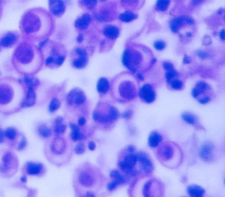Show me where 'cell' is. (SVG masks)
I'll return each mask as SVG.
<instances>
[{
	"label": "cell",
	"instance_id": "cell-1",
	"mask_svg": "<svg viewBox=\"0 0 225 197\" xmlns=\"http://www.w3.org/2000/svg\"><path fill=\"white\" fill-rule=\"evenodd\" d=\"M52 16L45 10L36 8L25 12L21 20V30L29 40L48 38L54 28Z\"/></svg>",
	"mask_w": 225,
	"mask_h": 197
},
{
	"label": "cell",
	"instance_id": "cell-2",
	"mask_svg": "<svg viewBox=\"0 0 225 197\" xmlns=\"http://www.w3.org/2000/svg\"><path fill=\"white\" fill-rule=\"evenodd\" d=\"M43 61L42 50L29 41L20 43L12 54L14 67L24 74L31 75L40 70Z\"/></svg>",
	"mask_w": 225,
	"mask_h": 197
},
{
	"label": "cell",
	"instance_id": "cell-3",
	"mask_svg": "<svg viewBox=\"0 0 225 197\" xmlns=\"http://www.w3.org/2000/svg\"><path fill=\"white\" fill-rule=\"evenodd\" d=\"M23 87L13 80L0 81V112L5 114L16 112L21 108L24 100Z\"/></svg>",
	"mask_w": 225,
	"mask_h": 197
},
{
	"label": "cell",
	"instance_id": "cell-4",
	"mask_svg": "<svg viewBox=\"0 0 225 197\" xmlns=\"http://www.w3.org/2000/svg\"><path fill=\"white\" fill-rule=\"evenodd\" d=\"M45 59V65L48 67H59L66 58V51L60 43H51L49 40L41 50Z\"/></svg>",
	"mask_w": 225,
	"mask_h": 197
},
{
	"label": "cell",
	"instance_id": "cell-5",
	"mask_svg": "<svg viewBox=\"0 0 225 197\" xmlns=\"http://www.w3.org/2000/svg\"><path fill=\"white\" fill-rule=\"evenodd\" d=\"M137 164V155L136 154H128L125 158L118 163L119 168L126 172L128 175L133 176L137 174V172L134 169V166Z\"/></svg>",
	"mask_w": 225,
	"mask_h": 197
},
{
	"label": "cell",
	"instance_id": "cell-6",
	"mask_svg": "<svg viewBox=\"0 0 225 197\" xmlns=\"http://www.w3.org/2000/svg\"><path fill=\"white\" fill-rule=\"evenodd\" d=\"M86 96L84 92L79 88H74L68 93L66 96L67 103L69 105H82L86 102Z\"/></svg>",
	"mask_w": 225,
	"mask_h": 197
},
{
	"label": "cell",
	"instance_id": "cell-7",
	"mask_svg": "<svg viewBox=\"0 0 225 197\" xmlns=\"http://www.w3.org/2000/svg\"><path fill=\"white\" fill-rule=\"evenodd\" d=\"M48 6L50 14L59 18L66 10V5L64 0H48Z\"/></svg>",
	"mask_w": 225,
	"mask_h": 197
},
{
	"label": "cell",
	"instance_id": "cell-8",
	"mask_svg": "<svg viewBox=\"0 0 225 197\" xmlns=\"http://www.w3.org/2000/svg\"><path fill=\"white\" fill-rule=\"evenodd\" d=\"M20 41V34L16 32H7L0 38V46L3 48H12Z\"/></svg>",
	"mask_w": 225,
	"mask_h": 197
},
{
	"label": "cell",
	"instance_id": "cell-9",
	"mask_svg": "<svg viewBox=\"0 0 225 197\" xmlns=\"http://www.w3.org/2000/svg\"><path fill=\"white\" fill-rule=\"evenodd\" d=\"M1 165H0V171L1 172H9L10 169H13L14 165H17V161L15 158V155L11 153L10 151H6L2 158Z\"/></svg>",
	"mask_w": 225,
	"mask_h": 197
},
{
	"label": "cell",
	"instance_id": "cell-10",
	"mask_svg": "<svg viewBox=\"0 0 225 197\" xmlns=\"http://www.w3.org/2000/svg\"><path fill=\"white\" fill-rule=\"evenodd\" d=\"M49 151L54 155V156H57V155L58 156H60V155H62L64 150H65V142L64 140H63L60 137H57L54 140L51 141V142L49 143Z\"/></svg>",
	"mask_w": 225,
	"mask_h": 197
},
{
	"label": "cell",
	"instance_id": "cell-11",
	"mask_svg": "<svg viewBox=\"0 0 225 197\" xmlns=\"http://www.w3.org/2000/svg\"><path fill=\"white\" fill-rule=\"evenodd\" d=\"M139 96L144 102L150 103H153L155 99V92L154 90L153 87L150 84H145L140 89Z\"/></svg>",
	"mask_w": 225,
	"mask_h": 197
},
{
	"label": "cell",
	"instance_id": "cell-12",
	"mask_svg": "<svg viewBox=\"0 0 225 197\" xmlns=\"http://www.w3.org/2000/svg\"><path fill=\"white\" fill-rule=\"evenodd\" d=\"M136 155H137V162H139L141 170L145 173L151 172L153 170V165L151 163L150 159L147 157V156L143 152H139Z\"/></svg>",
	"mask_w": 225,
	"mask_h": 197
},
{
	"label": "cell",
	"instance_id": "cell-13",
	"mask_svg": "<svg viewBox=\"0 0 225 197\" xmlns=\"http://www.w3.org/2000/svg\"><path fill=\"white\" fill-rule=\"evenodd\" d=\"M92 22V17L89 13L86 12L83 13L81 16L78 17L74 21V27L75 28L79 30H85L88 28V26Z\"/></svg>",
	"mask_w": 225,
	"mask_h": 197
},
{
	"label": "cell",
	"instance_id": "cell-14",
	"mask_svg": "<svg viewBox=\"0 0 225 197\" xmlns=\"http://www.w3.org/2000/svg\"><path fill=\"white\" fill-rule=\"evenodd\" d=\"M36 102V91H34V87H27L24 100L21 103V108L31 107V106L34 105Z\"/></svg>",
	"mask_w": 225,
	"mask_h": 197
},
{
	"label": "cell",
	"instance_id": "cell-15",
	"mask_svg": "<svg viewBox=\"0 0 225 197\" xmlns=\"http://www.w3.org/2000/svg\"><path fill=\"white\" fill-rule=\"evenodd\" d=\"M43 170H44V166L42 164L34 163V162H27L24 167V172L27 175H31V176H38L43 172Z\"/></svg>",
	"mask_w": 225,
	"mask_h": 197
},
{
	"label": "cell",
	"instance_id": "cell-16",
	"mask_svg": "<svg viewBox=\"0 0 225 197\" xmlns=\"http://www.w3.org/2000/svg\"><path fill=\"white\" fill-rule=\"evenodd\" d=\"M102 33L105 37L109 39L114 40L116 38L118 37L119 35V29L113 25H108L106 27L103 28L102 29Z\"/></svg>",
	"mask_w": 225,
	"mask_h": 197
},
{
	"label": "cell",
	"instance_id": "cell-17",
	"mask_svg": "<svg viewBox=\"0 0 225 197\" xmlns=\"http://www.w3.org/2000/svg\"><path fill=\"white\" fill-rule=\"evenodd\" d=\"M64 118L62 117H58L55 118L54 120V125H53V130L54 133L56 134V135H60L65 133L67 126L63 123Z\"/></svg>",
	"mask_w": 225,
	"mask_h": 197
},
{
	"label": "cell",
	"instance_id": "cell-18",
	"mask_svg": "<svg viewBox=\"0 0 225 197\" xmlns=\"http://www.w3.org/2000/svg\"><path fill=\"white\" fill-rule=\"evenodd\" d=\"M185 23V16L174 18V19L170 21V23H169V28H170L171 32L178 33L179 31L180 28L183 27V25Z\"/></svg>",
	"mask_w": 225,
	"mask_h": 197
},
{
	"label": "cell",
	"instance_id": "cell-19",
	"mask_svg": "<svg viewBox=\"0 0 225 197\" xmlns=\"http://www.w3.org/2000/svg\"><path fill=\"white\" fill-rule=\"evenodd\" d=\"M119 90L121 94L123 95V96L127 99H132L134 97L135 90H134V87L130 84V82H126L124 86H121Z\"/></svg>",
	"mask_w": 225,
	"mask_h": 197
},
{
	"label": "cell",
	"instance_id": "cell-20",
	"mask_svg": "<svg viewBox=\"0 0 225 197\" xmlns=\"http://www.w3.org/2000/svg\"><path fill=\"white\" fill-rule=\"evenodd\" d=\"M69 127H70V128H71V130H72V133H71V134H70V137H71V139H72L73 141H81V140L85 139L84 134L80 132V129L79 126H77L76 124L70 123V124H69Z\"/></svg>",
	"mask_w": 225,
	"mask_h": 197
},
{
	"label": "cell",
	"instance_id": "cell-21",
	"mask_svg": "<svg viewBox=\"0 0 225 197\" xmlns=\"http://www.w3.org/2000/svg\"><path fill=\"white\" fill-rule=\"evenodd\" d=\"M20 82L23 83L27 87H37L40 84V81L37 78H34V77H32L31 75H28V74H26L24 78L22 79H20L19 80Z\"/></svg>",
	"mask_w": 225,
	"mask_h": 197
},
{
	"label": "cell",
	"instance_id": "cell-22",
	"mask_svg": "<svg viewBox=\"0 0 225 197\" xmlns=\"http://www.w3.org/2000/svg\"><path fill=\"white\" fill-rule=\"evenodd\" d=\"M163 137L157 132H152L148 137V145L151 148H155L159 145V143L162 141Z\"/></svg>",
	"mask_w": 225,
	"mask_h": 197
},
{
	"label": "cell",
	"instance_id": "cell-23",
	"mask_svg": "<svg viewBox=\"0 0 225 197\" xmlns=\"http://www.w3.org/2000/svg\"><path fill=\"white\" fill-rule=\"evenodd\" d=\"M97 91L101 94H105L110 88V82L106 78H100L97 81Z\"/></svg>",
	"mask_w": 225,
	"mask_h": 197
},
{
	"label": "cell",
	"instance_id": "cell-24",
	"mask_svg": "<svg viewBox=\"0 0 225 197\" xmlns=\"http://www.w3.org/2000/svg\"><path fill=\"white\" fill-rule=\"evenodd\" d=\"M79 182L84 187H89L93 185L94 180L93 177H91L88 172H81L79 176Z\"/></svg>",
	"mask_w": 225,
	"mask_h": 197
},
{
	"label": "cell",
	"instance_id": "cell-25",
	"mask_svg": "<svg viewBox=\"0 0 225 197\" xmlns=\"http://www.w3.org/2000/svg\"><path fill=\"white\" fill-rule=\"evenodd\" d=\"M212 149L213 147L210 143H206L204 144L200 151V156L203 160H209V158L210 157L211 154H212Z\"/></svg>",
	"mask_w": 225,
	"mask_h": 197
},
{
	"label": "cell",
	"instance_id": "cell-26",
	"mask_svg": "<svg viewBox=\"0 0 225 197\" xmlns=\"http://www.w3.org/2000/svg\"><path fill=\"white\" fill-rule=\"evenodd\" d=\"M119 20L122 21V22H126V23H128V22H131L134 20H136L138 18V15L131 11H126L125 12H122L120 15H119Z\"/></svg>",
	"mask_w": 225,
	"mask_h": 197
},
{
	"label": "cell",
	"instance_id": "cell-27",
	"mask_svg": "<svg viewBox=\"0 0 225 197\" xmlns=\"http://www.w3.org/2000/svg\"><path fill=\"white\" fill-rule=\"evenodd\" d=\"M187 193L191 195V196H194V197H200L204 194L205 191L202 187L196 186V185H192L189 186L187 187Z\"/></svg>",
	"mask_w": 225,
	"mask_h": 197
},
{
	"label": "cell",
	"instance_id": "cell-28",
	"mask_svg": "<svg viewBox=\"0 0 225 197\" xmlns=\"http://www.w3.org/2000/svg\"><path fill=\"white\" fill-rule=\"evenodd\" d=\"M88 58L78 57V58H75L74 59H73V61H72V65H73L74 68L82 69V68H84L86 65H88Z\"/></svg>",
	"mask_w": 225,
	"mask_h": 197
},
{
	"label": "cell",
	"instance_id": "cell-29",
	"mask_svg": "<svg viewBox=\"0 0 225 197\" xmlns=\"http://www.w3.org/2000/svg\"><path fill=\"white\" fill-rule=\"evenodd\" d=\"M37 133L41 137H43L44 139H47V138L50 137L51 134H52L51 130L46 126L45 124H41L40 126L37 127Z\"/></svg>",
	"mask_w": 225,
	"mask_h": 197
},
{
	"label": "cell",
	"instance_id": "cell-30",
	"mask_svg": "<svg viewBox=\"0 0 225 197\" xmlns=\"http://www.w3.org/2000/svg\"><path fill=\"white\" fill-rule=\"evenodd\" d=\"M18 135H19V133L14 127H7L5 130V136L9 141H15L17 139V137H18Z\"/></svg>",
	"mask_w": 225,
	"mask_h": 197
},
{
	"label": "cell",
	"instance_id": "cell-31",
	"mask_svg": "<svg viewBox=\"0 0 225 197\" xmlns=\"http://www.w3.org/2000/svg\"><path fill=\"white\" fill-rule=\"evenodd\" d=\"M110 177L113 178L114 180H116L118 184H125L127 181L126 176L122 175L117 171H112L110 172Z\"/></svg>",
	"mask_w": 225,
	"mask_h": 197
},
{
	"label": "cell",
	"instance_id": "cell-32",
	"mask_svg": "<svg viewBox=\"0 0 225 197\" xmlns=\"http://www.w3.org/2000/svg\"><path fill=\"white\" fill-rule=\"evenodd\" d=\"M60 105H61V103L58 98H56V97L52 98L50 101V103H49V112L50 113H53V112H57L60 108Z\"/></svg>",
	"mask_w": 225,
	"mask_h": 197
},
{
	"label": "cell",
	"instance_id": "cell-33",
	"mask_svg": "<svg viewBox=\"0 0 225 197\" xmlns=\"http://www.w3.org/2000/svg\"><path fill=\"white\" fill-rule=\"evenodd\" d=\"M169 3L170 0H157L156 5H155V9L159 12H164L168 9Z\"/></svg>",
	"mask_w": 225,
	"mask_h": 197
},
{
	"label": "cell",
	"instance_id": "cell-34",
	"mask_svg": "<svg viewBox=\"0 0 225 197\" xmlns=\"http://www.w3.org/2000/svg\"><path fill=\"white\" fill-rule=\"evenodd\" d=\"M97 2H98V0H80V6L88 10L94 9L96 6Z\"/></svg>",
	"mask_w": 225,
	"mask_h": 197
},
{
	"label": "cell",
	"instance_id": "cell-35",
	"mask_svg": "<svg viewBox=\"0 0 225 197\" xmlns=\"http://www.w3.org/2000/svg\"><path fill=\"white\" fill-rule=\"evenodd\" d=\"M182 118L185 123L190 125H194L197 122V118L191 113H184L182 115Z\"/></svg>",
	"mask_w": 225,
	"mask_h": 197
},
{
	"label": "cell",
	"instance_id": "cell-36",
	"mask_svg": "<svg viewBox=\"0 0 225 197\" xmlns=\"http://www.w3.org/2000/svg\"><path fill=\"white\" fill-rule=\"evenodd\" d=\"M178 76V72L175 70V69H171V70H169L166 72V74H165V77H166V80L168 81H170L171 80H173L174 78H176Z\"/></svg>",
	"mask_w": 225,
	"mask_h": 197
},
{
	"label": "cell",
	"instance_id": "cell-37",
	"mask_svg": "<svg viewBox=\"0 0 225 197\" xmlns=\"http://www.w3.org/2000/svg\"><path fill=\"white\" fill-rule=\"evenodd\" d=\"M74 52L75 54L78 56V57H81V58H88V52H86V50L83 48H80V47H76L74 49Z\"/></svg>",
	"mask_w": 225,
	"mask_h": 197
},
{
	"label": "cell",
	"instance_id": "cell-38",
	"mask_svg": "<svg viewBox=\"0 0 225 197\" xmlns=\"http://www.w3.org/2000/svg\"><path fill=\"white\" fill-rule=\"evenodd\" d=\"M170 87L174 89H181L183 87V82L179 80L173 79L170 81Z\"/></svg>",
	"mask_w": 225,
	"mask_h": 197
},
{
	"label": "cell",
	"instance_id": "cell-39",
	"mask_svg": "<svg viewBox=\"0 0 225 197\" xmlns=\"http://www.w3.org/2000/svg\"><path fill=\"white\" fill-rule=\"evenodd\" d=\"M154 47L155 50H163L166 47V43H165L164 41L157 40L154 43Z\"/></svg>",
	"mask_w": 225,
	"mask_h": 197
},
{
	"label": "cell",
	"instance_id": "cell-40",
	"mask_svg": "<svg viewBox=\"0 0 225 197\" xmlns=\"http://www.w3.org/2000/svg\"><path fill=\"white\" fill-rule=\"evenodd\" d=\"M74 151L76 154L78 155H81L85 152V145L83 142H79L78 144L75 146V149H74Z\"/></svg>",
	"mask_w": 225,
	"mask_h": 197
},
{
	"label": "cell",
	"instance_id": "cell-41",
	"mask_svg": "<svg viewBox=\"0 0 225 197\" xmlns=\"http://www.w3.org/2000/svg\"><path fill=\"white\" fill-rule=\"evenodd\" d=\"M207 87H209V85H207V84H206V82H204V81H199V82L197 83V85H196V88L199 90L200 94V93H203V91H205Z\"/></svg>",
	"mask_w": 225,
	"mask_h": 197
},
{
	"label": "cell",
	"instance_id": "cell-42",
	"mask_svg": "<svg viewBox=\"0 0 225 197\" xmlns=\"http://www.w3.org/2000/svg\"><path fill=\"white\" fill-rule=\"evenodd\" d=\"M27 142L26 137H25V136H22V137H21V140L20 142H19L18 149H19V150H23V149L27 147Z\"/></svg>",
	"mask_w": 225,
	"mask_h": 197
},
{
	"label": "cell",
	"instance_id": "cell-43",
	"mask_svg": "<svg viewBox=\"0 0 225 197\" xmlns=\"http://www.w3.org/2000/svg\"><path fill=\"white\" fill-rule=\"evenodd\" d=\"M163 156L166 159H169L172 156V149L170 147H166L163 150Z\"/></svg>",
	"mask_w": 225,
	"mask_h": 197
},
{
	"label": "cell",
	"instance_id": "cell-44",
	"mask_svg": "<svg viewBox=\"0 0 225 197\" xmlns=\"http://www.w3.org/2000/svg\"><path fill=\"white\" fill-rule=\"evenodd\" d=\"M118 185V183L116 181V180H113V181H111V182H110L109 184H108V186H107V188H108V190H110V191H112V190H114L116 187H117V186Z\"/></svg>",
	"mask_w": 225,
	"mask_h": 197
},
{
	"label": "cell",
	"instance_id": "cell-45",
	"mask_svg": "<svg viewBox=\"0 0 225 197\" xmlns=\"http://www.w3.org/2000/svg\"><path fill=\"white\" fill-rule=\"evenodd\" d=\"M163 66L166 71L171 70V69H174V65H173L170 62H163Z\"/></svg>",
	"mask_w": 225,
	"mask_h": 197
},
{
	"label": "cell",
	"instance_id": "cell-46",
	"mask_svg": "<svg viewBox=\"0 0 225 197\" xmlns=\"http://www.w3.org/2000/svg\"><path fill=\"white\" fill-rule=\"evenodd\" d=\"M198 56L200 59H206V58L209 57V54H207L206 52L203 51V50H200V51H198Z\"/></svg>",
	"mask_w": 225,
	"mask_h": 197
},
{
	"label": "cell",
	"instance_id": "cell-47",
	"mask_svg": "<svg viewBox=\"0 0 225 197\" xmlns=\"http://www.w3.org/2000/svg\"><path fill=\"white\" fill-rule=\"evenodd\" d=\"M86 122V118H85L84 117H80V118L78 119V125H79V127H83V126H85Z\"/></svg>",
	"mask_w": 225,
	"mask_h": 197
},
{
	"label": "cell",
	"instance_id": "cell-48",
	"mask_svg": "<svg viewBox=\"0 0 225 197\" xmlns=\"http://www.w3.org/2000/svg\"><path fill=\"white\" fill-rule=\"evenodd\" d=\"M5 138V131H4L3 129L0 128V143H3V142H4Z\"/></svg>",
	"mask_w": 225,
	"mask_h": 197
},
{
	"label": "cell",
	"instance_id": "cell-49",
	"mask_svg": "<svg viewBox=\"0 0 225 197\" xmlns=\"http://www.w3.org/2000/svg\"><path fill=\"white\" fill-rule=\"evenodd\" d=\"M199 95H200V92H199V90L198 89L195 87V88H193V90H192V96H193V97H194V98H197L198 96H199Z\"/></svg>",
	"mask_w": 225,
	"mask_h": 197
},
{
	"label": "cell",
	"instance_id": "cell-50",
	"mask_svg": "<svg viewBox=\"0 0 225 197\" xmlns=\"http://www.w3.org/2000/svg\"><path fill=\"white\" fill-rule=\"evenodd\" d=\"M209 101H210L209 97H202V98L199 99V102H200V103H202V104L207 103H209Z\"/></svg>",
	"mask_w": 225,
	"mask_h": 197
},
{
	"label": "cell",
	"instance_id": "cell-51",
	"mask_svg": "<svg viewBox=\"0 0 225 197\" xmlns=\"http://www.w3.org/2000/svg\"><path fill=\"white\" fill-rule=\"evenodd\" d=\"M88 149L90 150H95V143L94 141H89L88 143Z\"/></svg>",
	"mask_w": 225,
	"mask_h": 197
},
{
	"label": "cell",
	"instance_id": "cell-52",
	"mask_svg": "<svg viewBox=\"0 0 225 197\" xmlns=\"http://www.w3.org/2000/svg\"><path fill=\"white\" fill-rule=\"evenodd\" d=\"M83 39H84V35H83L82 34H80L78 37H77V38H76V41H77V43H82Z\"/></svg>",
	"mask_w": 225,
	"mask_h": 197
},
{
	"label": "cell",
	"instance_id": "cell-53",
	"mask_svg": "<svg viewBox=\"0 0 225 197\" xmlns=\"http://www.w3.org/2000/svg\"><path fill=\"white\" fill-rule=\"evenodd\" d=\"M220 38H221V40H222V41L225 40V29L221 30V32H220Z\"/></svg>",
	"mask_w": 225,
	"mask_h": 197
},
{
	"label": "cell",
	"instance_id": "cell-54",
	"mask_svg": "<svg viewBox=\"0 0 225 197\" xmlns=\"http://www.w3.org/2000/svg\"><path fill=\"white\" fill-rule=\"evenodd\" d=\"M183 62H184V64H189L190 62H191V59H190V57H188L187 55H185Z\"/></svg>",
	"mask_w": 225,
	"mask_h": 197
},
{
	"label": "cell",
	"instance_id": "cell-55",
	"mask_svg": "<svg viewBox=\"0 0 225 197\" xmlns=\"http://www.w3.org/2000/svg\"><path fill=\"white\" fill-rule=\"evenodd\" d=\"M21 182H23V183H26L27 182V176H25V175H23L21 178Z\"/></svg>",
	"mask_w": 225,
	"mask_h": 197
},
{
	"label": "cell",
	"instance_id": "cell-56",
	"mask_svg": "<svg viewBox=\"0 0 225 197\" xmlns=\"http://www.w3.org/2000/svg\"><path fill=\"white\" fill-rule=\"evenodd\" d=\"M2 9H3V0H0V15L2 13Z\"/></svg>",
	"mask_w": 225,
	"mask_h": 197
},
{
	"label": "cell",
	"instance_id": "cell-57",
	"mask_svg": "<svg viewBox=\"0 0 225 197\" xmlns=\"http://www.w3.org/2000/svg\"><path fill=\"white\" fill-rule=\"evenodd\" d=\"M137 78L139 79L140 81H143V76L141 74H137Z\"/></svg>",
	"mask_w": 225,
	"mask_h": 197
},
{
	"label": "cell",
	"instance_id": "cell-58",
	"mask_svg": "<svg viewBox=\"0 0 225 197\" xmlns=\"http://www.w3.org/2000/svg\"><path fill=\"white\" fill-rule=\"evenodd\" d=\"M130 115H131V113H130V112H126V113H124L123 117H125V118H129V117H130Z\"/></svg>",
	"mask_w": 225,
	"mask_h": 197
},
{
	"label": "cell",
	"instance_id": "cell-59",
	"mask_svg": "<svg viewBox=\"0 0 225 197\" xmlns=\"http://www.w3.org/2000/svg\"><path fill=\"white\" fill-rule=\"evenodd\" d=\"M128 151L133 152V151H134V147H133V146H130V147L128 148Z\"/></svg>",
	"mask_w": 225,
	"mask_h": 197
},
{
	"label": "cell",
	"instance_id": "cell-60",
	"mask_svg": "<svg viewBox=\"0 0 225 197\" xmlns=\"http://www.w3.org/2000/svg\"><path fill=\"white\" fill-rule=\"evenodd\" d=\"M201 1H203V0H193V3H195V4H199V3H200Z\"/></svg>",
	"mask_w": 225,
	"mask_h": 197
},
{
	"label": "cell",
	"instance_id": "cell-61",
	"mask_svg": "<svg viewBox=\"0 0 225 197\" xmlns=\"http://www.w3.org/2000/svg\"><path fill=\"white\" fill-rule=\"evenodd\" d=\"M86 195V196H95V194H91V193H88Z\"/></svg>",
	"mask_w": 225,
	"mask_h": 197
},
{
	"label": "cell",
	"instance_id": "cell-62",
	"mask_svg": "<svg viewBox=\"0 0 225 197\" xmlns=\"http://www.w3.org/2000/svg\"><path fill=\"white\" fill-rule=\"evenodd\" d=\"M191 35H192V33H187L186 34V37H190Z\"/></svg>",
	"mask_w": 225,
	"mask_h": 197
},
{
	"label": "cell",
	"instance_id": "cell-63",
	"mask_svg": "<svg viewBox=\"0 0 225 197\" xmlns=\"http://www.w3.org/2000/svg\"><path fill=\"white\" fill-rule=\"evenodd\" d=\"M224 183H225V180H224Z\"/></svg>",
	"mask_w": 225,
	"mask_h": 197
},
{
	"label": "cell",
	"instance_id": "cell-64",
	"mask_svg": "<svg viewBox=\"0 0 225 197\" xmlns=\"http://www.w3.org/2000/svg\"><path fill=\"white\" fill-rule=\"evenodd\" d=\"M0 48H1V46H0Z\"/></svg>",
	"mask_w": 225,
	"mask_h": 197
}]
</instances>
